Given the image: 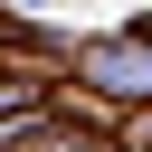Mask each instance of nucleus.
I'll return each mask as SVG.
<instances>
[{
    "instance_id": "obj_1",
    "label": "nucleus",
    "mask_w": 152,
    "mask_h": 152,
    "mask_svg": "<svg viewBox=\"0 0 152 152\" xmlns=\"http://www.w3.org/2000/svg\"><path fill=\"white\" fill-rule=\"evenodd\" d=\"M76 66L104 95H152V38H95V48H76Z\"/></svg>"
}]
</instances>
